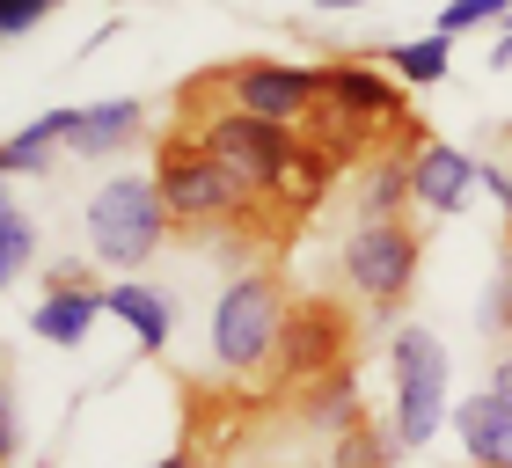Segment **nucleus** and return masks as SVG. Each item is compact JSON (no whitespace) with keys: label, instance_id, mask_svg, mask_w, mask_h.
<instances>
[{"label":"nucleus","instance_id":"f257e3e1","mask_svg":"<svg viewBox=\"0 0 512 468\" xmlns=\"http://www.w3.org/2000/svg\"><path fill=\"white\" fill-rule=\"evenodd\" d=\"M191 139H198V147L242 183L256 205L286 198L293 161H300V132L264 125V117H249V110H235V103H220V96H213V81H198V88H191Z\"/></svg>","mask_w":512,"mask_h":468},{"label":"nucleus","instance_id":"f03ea898","mask_svg":"<svg viewBox=\"0 0 512 468\" xmlns=\"http://www.w3.org/2000/svg\"><path fill=\"white\" fill-rule=\"evenodd\" d=\"M169 205H161L154 176H103L81 205V242H88V264L118 271V278H139V264H154V249L169 242Z\"/></svg>","mask_w":512,"mask_h":468},{"label":"nucleus","instance_id":"7ed1b4c3","mask_svg":"<svg viewBox=\"0 0 512 468\" xmlns=\"http://www.w3.org/2000/svg\"><path fill=\"white\" fill-rule=\"evenodd\" d=\"M147 176H154V191H161V205H169L176 227H249L256 220V198L198 147L191 132L161 139V154H154Z\"/></svg>","mask_w":512,"mask_h":468},{"label":"nucleus","instance_id":"20e7f679","mask_svg":"<svg viewBox=\"0 0 512 468\" xmlns=\"http://www.w3.org/2000/svg\"><path fill=\"white\" fill-rule=\"evenodd\" d=\"M286 308H293V300L278 293L271 271L227 278L220 300H213V322H205L220 373H271V359H278V330H286Z\"/></svg>","mask_w":512,"mask_h":468},{"label":"nucleus","instance_id":"39448f33","mask_svg":"<svg viewBox=\"0 0 512 468\" xmlns=\"http://www.w3.org/2000/svg\"><path fill=\"white\" fill-rule=\"evenodd\" d=\"M447 344H439L425 322H403L388 337V381H395V447H432L439 425H447Z\"/></svg>","mask_w":512,"mask_h":468},{"label":"nucleus","instance_id":"423d86ee","mask_svg":"<svg viewBox=\"0 0 512 468\" xmlns=\"http://www.w3.org/2000/svg\"><path fill=\"white\" fill-rule=\"evenodd\" d=\"M344 286H352L374 315H395L403 293L417 286V264H425V242H417L410 220H352L344 234Z\"/></svg>","mask_w":512,"mask_h":468},{"label":"nucleus","instance_id":"0eeeda50","mask_svg":"<svg viewBox=\"0 0 512 468\" xmlns=\"http://www.w3.org/2000/svg\"><path fill=\"white\" fill-rule=\"evenodd\" d=\"M213 96L235 103L264 125H308V110L322 103V66H286V59H235L213 74Z\"/></svg>","mask_w":512,"mask_h":468},{"label":"nucleus","instance_id":"6e6552de","mask_svg":"<svg viewBox=\"0 0 512 468\" xmlns=\"http://www.w3.org/2000/svg\"><path fill=\"white\" fill-rule=\"evenodd\" d=\"M352 359V315L337 300H293L286 308V330H278V359H271V381L278 388H315L344 373Z\"/></svg>","mask_w":512,"mask_h":468},{"label":"nucleus","instance_id":"1a4fd4ad","mask_svg":"<svg viewBox=\"0 0 512 468\" xmlns=\"http://www.w3.org/2000/svg\"><path fill=\"white\" fill-rule=\"evenodd\" d=\"M476 198V154L447 147V139H425V147L410 154V205L417 213H461V205Z\"/></svg>","mask_w":512,"mask_h":468},{"label":"nucleus","instance_id":"9d476101","mask_svg":"<svg viewBox=\"0 0 512 468\" xmlns=\"http://www.w3.org/2000/svg\"><path fill=\"white\" fill-rule=\"evenodd\" d=\"M103 308L132 330L139 351H169V337H176V300L161 293V286H147V278H110Z\"/></svg>","mask_w":512,"mask_h":468},{"label":"nucleus","instance_id":"9b49d317","mask_svg":"<svg viewBox=\"0 0 512 468\" xmlns=\"http://www.w3.org/2000/svg\"><path fill=\"white\" fill-rule=\"evenodd\" d=\"M103 315H110L103 308V286H59V293H44L30 308V337L74 351V344H88V330H96Z\"/></svg>","mask_w":512,"mask_h":468},{"label":"nucleus","instance_id":"f8f14e48","mask_svg":"<svg viewBox=\"0 0 512 468\" xmlns=\"http://www.w3.org/2000/svg\"><path fill=\"white\" fill-rule=\"evenodd\" d=\"M454 439H461V454H469L476 468H512V410L498 403L491 388L469 395V403H454Z\"/></svg>","mask_w":512,"mask_h":468},{"label":"nucleus","instance_id":"ddd939ff","mask_svg":"<svg viewBox=\"0 0 512 468\" xmlns=\"http://www.w3.org/2000/svg\"><path fill=\"white\" fill-rule=\"evenodd\" d=\"M410 154L417 147H374L359 161V220H403L410 213Z\"/></svg>","mask_w":512,"mask_h":468},{"label":"nucleus","instance_id":"4468645a","mask_svg":"<svg viewBox=\"0 0 512 468\" xmlns=\"http://www.w3.org/2000/svg\"><path fill=\"white\" fill-rule=\"evenodd\" d=\"M139 125H147V110H139L132 96H110V103H81L74 117V139H66V154H88V161H103V154H125Z\"/></svg>","mask_w":512,"mask_h":468},{"label":"nucleus","instance_id":"2eb2a0df","mask_svg":"<svg viewBox=\"0 0 512 468\" xmlns=\"http://www.w3.org/2000/svg\"><path fill=\"white\" fill-rule=\"evenodd\" d=\"M74 117L81 110H44L22 132H8L0 139V176H52V154L74 139Z\"/></svg>","mask_w":512,"mask_h":468},{"label":"nucleus","instance_id":"dca6fc26","mask_svg":"<svg viewBox=\"0 0 512 468\" xmlns=\"http://www.w3.org/2000/svg\"><path fill=\"white\" fill-rule=\"evenodd\" d=\"M300 417H308L315 432H330V439H344L366 417V395H359V373L344 366V373H330V381H315V388H300Z\"/></svg>","mask_w":512,"mask_h":468},{"label":"nucleus","instance_id":"f3484780","mask_svg":"<svg viewBox=\"0 0 512 468\" xmlns=\"http://www.w3.org/2000/svg\"><path fill=\"white\" fill-rule=\"evenodd\" d=\"M381 59H388L395 88H432V81H447V66H454L447 37H403V44H388Z\"/></svg>","mask_w":512,"mask_h":468},{"label":"nucleus","instance_id":"a211bd4d","mask_svg":"<svg viewBox=\"0 0 512 468\" xmlns=\"http://www.w3.org/2000/svg\"><path fill=\"white\" fill-rule=\"evenodd\" d=\"M30 271H37V220L15 205V213H0V293Z\"/></svg>","mask_w":512,"mask_h":468},{"label":"nucleus","instance_id":"6ab92c4d","mask_svg":"<svg viewBox=\"0 0 512 468\" xmlns=\"http://www.w3.org/2000/svg\"><path fill=\"white\" fill-rule=\"evenodd\" d=\"M395 454V432H381L374 417H359L344 439H330V468H388Z\"/></svg>","mask_w":512,"mask_h":468},{"label":"nucleus","instance_id":"aec40b11","mask_svg":"<svg viewBox=\"0 0 512 468\" xmlns=\"http://www.w3.org/2000/svg\"><path fill=\"white\" fill-rule=\"evenodd\" d=\"M512 15V0H447L439 8V22H432V37H469V30H498V22Z\"/></svg>","mask_w":512,"mask_h":468},{"label":"nucleus","instance_id":"412c9836","mask_svg":"<svg viewBox=\"0 0 512 468\" xmlns=\"http://www.w3.org/2000/svg\"><path fill=\"white\" fill-rule=\"evenodd\" d=\"M15 454H22V388H15V373L0 366V468Z\"/></svg>","mask_w":512,"mask_h":468},{"label":"nucleus","instance_id":"4be33fe9","mask_svg":"<svg viewBox=\"0 0 512 468\" xmlns=\"http://www.w3.org/2000/svg\"><path fill=\"white\" fill-rule=\"evenodd\" d=\"M52 15V0H0V37H30Z\"/></svg>","mask_w":512,"mask_h":468},{"label":"nucleus","instance_id":"5701e85b","mask_svg":"<svg viewBox=\"0 0 512 468\" xmlns=\"http://www.w3.org/2000/svg\"><path fill=\"white\" fill-rule=\"evenodd\" d=\"M491 330H512V242H505V271H498V293H491Z\"/></svg>","mask_w":512,"mask_h":468},{"label":"nucleus","instance_id":"b1692460","mask_svg":"<svg viewBox=\"0 0 512 468\" xmlns=\"http://www.w3.org/2000/svg\"><path fill=\"white\" fill-rule=\"evenodd\" d=\"M476 183L505 205V220H512V169H498V161H476Z\"/></svg>","mask_w":512,"mask_h":468},{"label":"nucleus","instance_id":"393cba45","mask_svg":"<svg viewBox=\"0 0 512 468\" xmlns=\"http://www.w3.org/2000/svg\"><path fill=\"white\" fill-rule=\"evenodd\" d=\"M491 395H498V403H505V410H512V351H505V359H498V366H491Z\"/></svg>","mask_w":512,"mask_h":468},{"label":"nucleus","instance_id":"a878e982","mask_svg":"<svg viewBox=\"0 0 512 468\" xmlns=\"http://www.w3.org/2000/svg\"><path fill=\"white\" fill-rule=\"evenodd\" d=\"M0 213H15V191H8V176H0Z\"/></svg>","mask_w":512,"mask_h":468}]
</instances>
